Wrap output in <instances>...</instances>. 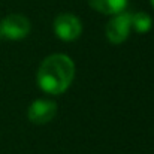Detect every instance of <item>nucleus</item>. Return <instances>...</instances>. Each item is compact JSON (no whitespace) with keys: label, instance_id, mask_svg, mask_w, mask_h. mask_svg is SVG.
Listing matches in <instances>:
<instances>
[{"label":"nucleus","instance_id":"obj_8","mask_svg":"<svg viewBox=\"0 0 154 154\" xmlns=\"http://www.w3.org/2000/svg\"><path fill=\"white\" fill-rule=\"evenodd\" d=\"M151 2V5H153V8H154V0H150Z\"/></svg>","mask_w":154,"mask_h":154},{"label":"nucleus","instance_id":"obj_4","mask_svg":"<svg viewBox=\"0 0 154 154\" xmlns=\"http://www.w3.org/2000/svg\"><path fill=\"white\" fill-rule=\"evenodd\" d=\"M54 33L66 42L75 41L82 33V24L73 14H60L54 20Z\"/></svg>","mask_w":154,"mask_h":154},{"label":"nucleus","instance_id":"obj_7","mask_svg":"<svg viewBox=\"0 0 154 154\" xmlns=\"http://www.w3.org/2000/svg\"><path fill=\"white\" fill-rule=\"evenodd\" d=\"M153 27V20L145 12H136L132 15V29L138 33H147Z\"/></svg>","mask_w":154,"mask_h":154},{"label":"nucleus","instance_id":"obj_3","mask_svg":"<svg viewBox=\"0 0 154 154\" xmlns=\"http://www.w3.org/2000/svg\"><path fill=\"white\" fill-rule=\"evenodd\" d=\"M30 29L32 24L27 17L21 14H11L3 18L0 24V35L6 39L18 41V39H24L30 33Z\"/></svg>","mask_w":154,"mask_h":154},{"label":"nucleus","instance_id":"obj_1","mask_svg":"<svg viewBox=\"0 0 154 154\" xmlns=\"http://www.w3.org/2000/svg\"><path fill=\"white\" fill-rule=\"evenodd\" d=\"M75 76V64L66 54H51L38 70V84L48 94L64 93Z\"/></svg>","mask_w":154,"mask_h":154},{"label":"nucleus","instance_id":"obj_5","mask_svg":"<svg viewBox=\"0 0 154 154\" xmlns=\"http://www.w3.org/2000/svg\"><path fill=\"white\" fill-rule=\"evenodd\" d=\"M57 114V105L48 99H38L29 106V120L35 124H45L51 121Z\"/></svg>","mask_w":154,"mask_h":154},{"label":"nucleus","instance_id":"obj_2","mask_svg":"<svg viewBox=\"0 0 154 154\" xmlns=\"http://www.w3.org/2000/svg\"><path fill=\"white\" fill-rule=\"evenodd\" d=\"M130 30H132V14L120 12V14H115L108 21L105 33L111 44L120 45L129 38Z\"/></svg>","mask_w":154,"mask_h":154},{"label":"nucleus","instance_id":"obj_6","mask_svg":"<svg viewBox=\"0 0 154 154\" xmlns=\"http://www.w3.org/2000/svg\"><path fill=\"white\" fill-rule=\"evenodd\" d=\"M88 5L105 15H115L124 11L127 6V0H88Z\"/></svg>","mask_w":154,"mask_h":154}]
</instances>
